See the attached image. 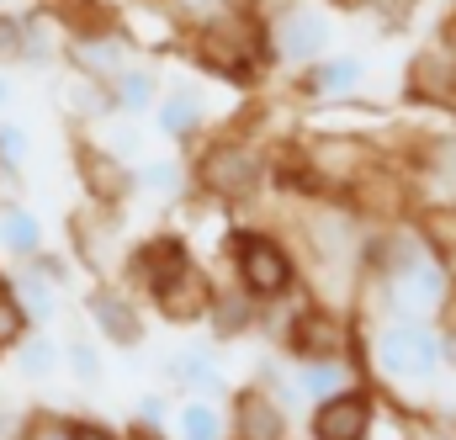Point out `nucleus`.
<instances>
[{
	"label": "nucleus",
	"instance_id": "39",
	"mask_svg": "<svg viewBox=\"0 0 456 440\" xmlns=\"http://www.w3.org/2000/svg\"><path fill=\"white\" fill-rule=\"evenodd\" d=\"M21 197H27L21 165H5V159H0V208H11V202H21Z\"/></svg>",
	"mask_w": 456,
	"mask_h": 440
},
{
	"label": "nucleus",
	"instance_id": "1",
	"mask_svg": "<svg viewBox=\"0 0 456 440\" xmlns=\"http://www.w3.org/2000/svg\"><path fill=\"white\" fill-rule=\"evenodd\" d=\"M456 292L452 255L436 244L425 223H387L366 228L361 255V297L382 308V319L436 324Z\"/></svg>",
	"mask_w": 456,
	"mask_h": 440
},
{
	"label": "nucleus",
	"instance_id": "10",
	"mask_svg": "<svg viewBox=\"0 0 456 440\" xmlns=\"http://www.w3.org/2000/svg\"><path fill=\"white\" fill-rule=\"evenodd\" d=\"M86 324L96 339H107L117 350H138L143 345V314H138V303H133V287H117L107 276H96V287L86 292Z\"/></svg>",
	"mask_w": 456,
	"mask_h": 440
},
{
	"label": "nucleus",
	"instance_id": "38",
	"mask_svg": "<svg viewBox=\"0 0 456 440\" xmlns=\"http://www.w3.org/2000/svg\"><path fill=\"white\" fill-rule=\"evenodd\" d=\"M133 425H149V430H165V425H170V398H159V393H149V398H138V414H133Z\"/></svg>",
	"mask_w": 456,
	"mask_h": 440
},
{
	"label": "nucleus",
	"instance_id": "24",
	"mask_svg": "<svg viewBox=\"0 0 456 440\" xmlns=\"http://www.w3.org/2000/svg\"><path fill=\"white\" fill-rule=\"evenodd\" d=\"M345 382H355L350 355H330V361H297V371H292V393H303L308 403L330 398V393H335V387H345Z\"/></svg>",
	"mask_w": 456,
	"mask_h": 440
},
{
	"label": "nucleus",
	"instance_id": "2",
	"mask_svg": "<svg viewBox=\"0 0 456 440\" xmlns=\"http://www.w3.org/2000/svg\"><path fill=\"white\" fill-rule=\"evenodd\" d=\"M371 377L387 398L409 409H436L441 403V387H446V345H441V330L436 324H414V319H382L371 330Z\"/></svg>",
	"mask_w": 456,
	"mask_h": 440
},
{
	"label": "nucleus",
	"instance_id": "25",
	"mask_svg": "<svg viewBox=\"0 0 456 440\" xmlns=\"http://www.w3.org/2000/svg\"><path fill=\"white\" fill-rule=\"evenodd\" d=\"M0 249H5L11 260H32V255L43 249V218H37L27 202L0 208Z\"/></svg>",
	"mask_w": 456,
	"mask_h": 440
},
{
	"label": "nucleus",
	"instance_id": "31",
	"mask_svg": "<svg viewBox=\"0 0 456 440\" xmlns=\"http://www.w3.org/2000/svg\"><path fill=\"white\" fill-rule=\"evenodd\" d=\"M186 27H213V21H228L239 11H249V0H165Z\"/></svg>",
	"mask_w": 456,
	"mask_h": 440
},
{
	"label": "nucleus",
	"instance_id": "5",
	"mask_svg": "<svg viewBox=\"0 0 456 440\" xmlns=\"http://www.w3.org/2000/svg\"><path fill=\"white\" fill-rule=\"evenodd\" d=\"M186 165H191V191H202L224 208L255 202V191L265 186V154L249 138H228V133L208 138V143H197V154Z\"/></svg>",
	"mask_w": 456,
	"mask_h": 440
},
{
	"label": "nucleus",
	"instance_id": "35",
	"mask_svg": "<svg viewBox=\"0 0 456 440\" xmlns=\"http://www.w3.org/2000/svg\"><path fill=\"white\" fill-rule=\"evenodd\" d=\"M27 265H32V271H37V276H48V281H53V287H59V292H64V287H69V281H75V265H69V255H53V249H48V244H43V249H37V255H32V260H27Z\"/></svg>",
	"mask_w": 456,
	"mask_h": 440
},
{
	"label": "nucleus",
	"instance_id": "9",
	"mask_svg": "<svg viewBox=\"0 0 456 440\" xmlns=\"http://www.w3.org/2000/svg\"><path fill=\"white\" fill-rule=\"evenodd\" d=\"M409 186L425 213H456V133H425L409 154Z\"/></svg>",
	"mask_w": 456,
	"mask_h": 440
},
{
	"label": "nucleus",
	"instance_id": "12",
	"mask_svg": "<svg viewBox=\"0 0 456 440\" xmlns=\"http://www.w3.org/2000/svg\"><path fill=\"white\" fill-rule=\"evenodd\" d=\"M191 260H197V255H191L186 233H149V239L127 244V255H122V281L149 297L154 287H165L170 276H181Z\"/></svg>",
	"mask_w": 456,
	"mask_h": 440
},
{
	"label": "nucleus",
	"instance_id": "15",
	"mask_svg": "<svg viewBox=\"0 0 456 440\" xmlns=\"http://www.w3.org/2000/svg\"><path fill=\"white\" fill-rule=\"evenodd\" d=\"M292 420H287V403L276 387L265 382H249L233 393V409H228V440H287Z\"/></svg>",
	"mask_w": 456,
	"mask_h": 440
},
{
	"label": "nucleus",
	"instance_id": "13",
	"mask_svg": "<svg viewBox=\"0 0 456 440\" xmlns=\"http://www.w3.org/2000/svg\"><path fill=\"white\" fill-rule=\"evenodd\" d=\"M75 175H80V186H86V197H91L96 208H117V213H122V202L138 197V186H133V159L112 154V149L96 143V138H75Z\"/></svg>",
	"mask_w": 456,
	"mask_h": 440
},
{
	"label": "nucleus",
	"instance_id": "23",
	"mask_svg": "<svg viewBox=\"0 0 456 440\" xmlns=\"http://www.w3.org/2000/svg\"><path fill=\"white\" fill-rule=\"evenodd\" d=\"M107 86H112V107L127 111V117H143V111H154V102H159V75L149 64H122Z\"/></svg>",
	"mask_w": 456,
	"mask_h": 440
},
{
	"label": "nucleus",
	"instance_id": "30",
	"mask_svg": "<svg viewBox=\"0 0 456 440\" xmlns=\"http://www.w3.org/2000/svg\"><path fill=\"white\" fill-rule=\"evenodd\" d=\"M64 366H69V377H75L80 387H102V377H107L102 350H96L91 334H69V339H64Z\"/></svg>",
	"mask_w": 456,
	"mask_h": 440
},
{
	"label": "nucleus",
	"instance_id": "33",
	"mask_svg": "<svg viewBox=\"0 0 456 440\" xmlns=\"http://www.w3.org/2000/svg\"><path fill=\"white\" fill-rule=\"evenodd\" d=\"M403 440H456V414H446V409H409L403 414Z\"/></svg>",
	"mask_w": 456,
	"mask_h": 440
},
{
	"label": "nucleus",
	"instance_id": "43",
	"mask_svg": "<svg viewBox=\"0 0 456 440\" xmlns=\"http://www.w3.org/2000/svg\"><path fill=\"white\" fill-rule=\"evenodd\" d=\"M11 96H16V86H11V75H5V69H0V111L11 107Z\"/></svg>",
	"mask_w": 456,
	"mask_h": 440
},
{
	"label": "nucleus",
	"instance_id": "3",
	"mask_svg": "<svg viewBox=\"0 0 456 440\" xmlns=\"http://www.w3.org/2000/svg\"><path fill=\"white\" fill-rule=\"evenodd\" d=\"M297 233L308 260L324 276H340L345 292H361V255H366V223L345 197H308L297 213Z\"/></svg>",
	"mask_w": 456,
	"mask_h": 440
},
{
	"label": "nucleus",
	"instance_id": "27",
	"mask_svg": "<svg viewBox=\"0 0 456 440\" xmlns=\"http://www.w3.org/2000/svg\"><path fill=\"white\" fill-rule=\"evenodd\" d=\"M11 355H16V371H21L27 382H48V377L64 366V345H59L53 334H43V330H32Z\"/></svg>",
	"mask_w": 456,
	"mask_h": 440
},
{
	"label": "nucleus",
	"instance_id": "32",
	"mask_svg": "<svg viewBox=\"0 0 456 440\" xmlns=\"http://www.w3.org/2000/svg\"><path fill=\"white\" fill-rule=\"evenodd\" d=\"M32 334V319H27V308L16 303V292H11V281H0V355H11L21 339Z\"/></svg>",
	"mask_w": 456,
	"mask_h": 440
},
{
	"label": "nucleus",
	"instance_id": "18",
	"mask_svg": "<svg viewBox=\"0 0 456 440\" xmlns=\"http://www.w3.org/2000/svg\"><path fill=\"white\" fill-rule=\"evenodd\" d=\"M154 127H159V138H170V143H181V149L202 143V133H208V102H202V91H197V86H170V91H159V102H154Z\"/></svg>",
	"mask_w": 456,
	"mask_h": 440
},
{
	"label": "nucleus",
	"instance_id": "26",
	"mask_svg": "<svg viewBox=\"0 0 456 440\" xmlns=\"http://www.w3.org/2000/svg\"><path fill=\"white\" fill-rule=\"evenodd\" d=\"M175 440H228V414L218 409V398H181Z\"/></svg>",
	"mask_w": 456,
	"mask_h": 440
},
{
	"label": "nucleus",
	"instance_id": "4",
	"mask_svg": "<svg viewBox=\"0 0 456 440\" xmlns=\"http://www.w3.org/2000/svg\"><path fill=\"white\" fill-rule=\"evenodd\" d=\"M228 265H233V281L260 308H276L303 287V271H297L292 249L271 228H233L228 233Z\"/></svg>",
	"mask_w": 456,
	"mask_h": 440
},
{
	"label": "nucleus",
	"instance_id": "28",
	"mask_svg": "<svg viewBox=\"0 0 456 440\" xmlns=\"http://www.w3.org/2000/svg\"><path fill=\"white\" fill-rule=\"evenodd\" d=\"M64 53V37H59V21L48 11H27V27H21V64H53Z\"/></svg>",
	"mask_w": 456,
	"mask_h": 440
},
{
	"label": "nucleus",
	"instance_id": "16",
	"mask_svg": "<svg viewBox=\"0 0 456 440\" xmlns=\"http://www.w3.org/2000/svg\"><path fill=\"white\" fill-rule=\"evenodd\" d=\"M213 287H218V281L191 260L181 276H170L165 287H154V292H149V303H154V314H165V324H181V330H186V324H202V319H208Z\"/></svg>",
	"mask_w": 456,
	"mask_h": 440
},
{
	"label": "nucleus",
	"instance_id": "41",
	"mask_svg": "<svg viewBox=\"0 0 456 440\" xmlns=\"http://www.w3.org/2000/svg\"><path fill=\"white\" fill-rule=\"evenodd\" d=\"M441 48L456 59V5H452V16H446V27H441Z\"/></svg>",
	"mask_w": 456,
	"mask_h": 440
},
{
	"label": "nucleus",
	"instance_id": "20",
	"mask_svg": "<svg viewBox=\"0 0 456 440\" xmlns=\"http://www.w3.org/2000/svg\"><path fill=\"white\" fill-rule=\"evenodd\" d=\"M133 186H138V197H154V202H186L191 197V165L181 154H149L133 165Z\"/></svg>",
	"mask_w": 456,
	"mask_h": 440
},
{
	"label": "nucleus",
	"instance_id": "21",
	"mask_svg": "<svg viewBox=\"0 0 456 440\" xmlns=\"http://www.w3.org/2000/svg\"><path fill=\"white\" fill-rule=\"evenodd\" d=\"M260 303L233 281V287H213V303H208V330H213V339H233V334H244V330H255L260 324Z\"/></svg>",
	"mask_w": 456,
	"mask_h": 440
},
{
	"label": "nucleus",
	"instance_id": "36",
	"mask_svg": "<svg viewBox=\"0 0 456 440\" xmlns=\"http://www.w3.org/2000/svg\"><path fill=\"white\" fill-rule=\"evenodd\" d=\"M21 27H27L21 11H0V69L21 64Z\"/></svg>",
	"mask_w": 456,
	"mask_h": 440
},
{
	"label": "nucleus",
	"instance_id": "19",
	"mask_svg": "<svg viewBox=\"0 0 456 440\" xmlns=\"http://www.w3.org/2000/svg\"><path fill=\"white\" fill-rule=\"evenodd\" d=\"M361 80H366V64L355 53H324L297 69V91L308 102H350L361 91Z\"/></svg>",
	"mask_w": 456,
	"mask_h": 440
},
{
	"label": "nucleus",
	"instance_id": "7",
	"mask_svg": "<svg viewBox=\"0 0 456 440\" xmlns=\"http://www.w3.org/2000/svg\"><path fill=\"white\" fill-rule=\"evenodd\" d=\"M377 387L371 382H345L330 398L308 409V436L314 440H371L377 436Z\"/></svg>",
	"mask_w": 456,
	"mask_h": 440
},
{
	"label": "nucleus",
	"instance_id": "14",
	"mask_svg": "<svg viewBox=\"0 0 456 440\" xmlns=\"http://www.w3.org/2000/svg\"><path fill=\"white\" fill-rule=\"evenodd\" d=\"M64 64L75 75H91V80H112L122 64H133V32L102 21V27H86V32H69L64 37Z\"/></svg>",
	"mask_w": 456,
	"mask_h": 440
},
{
	"label": "nucleus",
	"instance_id": "45",
	"mask_svg": "<svg viewBox=\"0 0 456 440\" xmlns=\"http://www.w3.org/2000/svg\"><path fill=\"white\" fill-rule=\"evenodd\" d=\"M0 281H5V271H0Z\"/></svg>",
	"mask_w": 456,
	"mask_h": 440
},
{
	"label": "nucleus",
	"instance_id": "22",
	"mask_svg": "<svg viewBox=\"0 0 456 440\" xmlns=\"http://www.w3.org/2000/svg\"><path fill=\"white\" fill-rule=\"evenodd\" d=\"M5 281H11V292H16V303L27 308L32 330H43V324H53V319H59V303H64V292H59L48 276H37L27 260H16V271H11Z\"/></svg>",
	"mask_w": 456,
	"mask_h": 440
},
{
	"label": "nucleus",
	"instance_id": "34",
	"mask_svg": "<svg viewBox=\"0 0 456 440\" xmlns=\"http://www.w3.org/2000/svg\"><path fill=\"white\" fill-rule=\"evenodd\" d=\"M16 440H75V420L53 414V409H37V414L21 420V436Z\"/></svg>",
	"mask_w": 456,
	"mask_h": 440
},
{
	"label": "nucleus",
	"instance_id": "42",
	"mask_svg": "<svg viewBox=\"0 0 456 440\" xmlns=\"http://www.w3.org/2000/svg\"><path fill=\"white\" fill-rule=\"evenodd\" d=\"M127 440H170L165 430H149V425H127Z\"/></svg>",
	"mask_w": 456,
	"mask_h": 440
},
{
	"label": "nucleus",
	"instance_id": "37",
	"mask_svg": "<svg viewBox=\"0 0 456 440\" xmlns=\"http://www.w3.org/2000/svg\"><path fill=\"white\" fill-rule=\"evenodd\" d=\"M27 154H32V138H27V127H16V122H0V159H5V165H27Z\"/></svg>",
	"mask_w": 456,
	"mask_h": 440
},
{
	"label": "nucleus",
	"instance_id": "8",
	"mask_svg": "<svg viewBox=\"0 0 456 440\" xmlns=\"http://www.w3.org/2000/svg\"><path fill=\"white\" fill-rule=\"evenodd\" d=\"M350 339H355V324L345 319L335 303H297L287 330H281V345L292 361H330V355H350Z\"/></svg>",
	"mask_w": 456,
	"mask_h": 440
},
{
	"label": "nucleus",
	"instance_id": "17",
	"mask_svg": "<svg viewBox=\"0 0 456 440\" xmlns=\"http://www.w3.org/2000/svg\"><path fill=\"white\" fill-rule=\"evenodd\" d=\"M159 377H165V387H175L181 398H228L218 355H213L208 345H191V350L165 355V361H159Z\"/></svg>",
	"mask_w": 456,
	"mask_h": 440
},
{
	"label": "nucleus",
	"instance_id": "40",
	"mask_svg": "<svg viewBox=\"0 0 456 440\" xmlns=\"http://www.w3.org/2000/svg\"><path fill=\"white\" fill-rule=\"evenodd\" d=\"M75 440H127V436H117L102 420H75Z\"/></svg>",
	"mask_w": 456,
	"mask_h": 440
},
{
	"label": "nucleus",
	"instance_id": "11",
	"mask_svg": "<svg viewBox=\"0 0 456 440\" xmlns=\"http://www.w3.org/2000/svg\"><path fill=\"white\" fill-rule=\"evenodd\" d=\"M69 249H75V260L91 276L122 271V255H127V244H122V213L117 208H96V202L86 213H75L69 218Z\"/></svg>",
	"mask_w": 456,
	"mask_h": 440
},
{
	"label": "nucleus",
	"instance_id": "6",
	"mask_svg": "<svg viewBox=\"0 0 456 440\" xmlns=\"http://www.w3.org/2000/svg\"><path fill=\"white\" fill-rule=\"evenodd\" d=\"M265 59L281 69H303L330 53V11L319 0H281L271 16H260Z\"/></svg>",
	"mask_w": 456,
	"mask_h": 440
},
{
	"label": "nucleus",
	"instance_id": "29",
	"mask_svg": "<svg viewBox=\"0 0 456 440\" xmlns=\"http://www.w3.org/2000/svg\"><path fill=\"white\" fill-rule=\"evenodd\" d=\"M64 102L69 111L80 117V122H102V117H112V86L107 80H91V75H75L69 69V86H64Z\"/></svg>",
	"mask_w": 456,
	"mask_h": 440
},
{
	"label": "nucleus",
	"instance_id": "44",
	"mask_svg": "<svg viewBox=\"0 0 456 440\" xmlns=\"http://www.w3.org/2000/svg\"><path fill=\"white\" fill-rule=\"evenodd\" d=\"M452 265H456V239H452Z\"/></svg>",
	"mask_w": 456,
	"mask_h": 440
}]
</instances>
